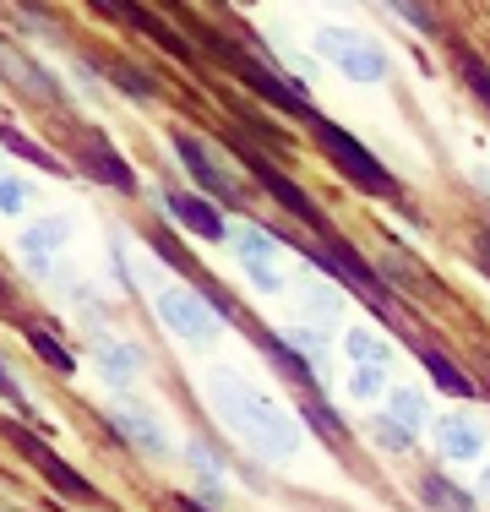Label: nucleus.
Returning a JSON list of instances; mask_svg holds the SVG:
<instances>
[{"label":"nucleus","mask_w":490,"mask_h":512,"mask_svg":"<svg viewBox=\"0 0 490 512\" xmlns=\"http://www.w3.org/2000/svg\"><path fill=\"white\" fill-rule=\"evenodd\" d=\"M311 131H316V148L333 158V164H338V169H343V175H349L360 191H371V197H398V180H392L387 169H382V158L365 153V148H360V142H354L343 126H333L327 115H311Z\"/></svg>","instance_id":"1"},{"label":"nucleus","mask_w":490,"mask_h":512,"mask_svg":"<svg viewBox=\"0 0 490 512\" xmlns=\"http://www.w3.org/2000/svg\"><path fill=\"white\" fill-rule=\"evenodd\" d=\"M240 158H245V164H251V175H256V180H262V191H267V197H278V202H284V207H289V213H294V218H300V224H305V229H316V235H322V240H327V218H322V213H316V202H311V197H305V191H300V186H294V180H289V175H278V169H273V164H267V158H262V153H251V148H240Z\"/></svg>","instance_id":"2"},{"label":"nucleus","mask_w":490,"mask_h":512,"mask_svg":"<svg viewBox=\"0 0 490 512\" xmlns=\"http://www.w3.org/2000/svg\"><path fill=\"white\" fill-rule=\"evenodd\" d=\"M311 262H316V267H327V273H338L343 284H354L360 295H371V306H376V311H392V295H387V284H382V278H376L371 267H365L360 256L349 251V246H338V240H322Z\"/></svg>","instance_id":"3"},{"label":"nucleus","mask_w":490,"mask_h":512,"mask_svg":"<svg viewBox=\"0 0 490 512\" xmlns=\"http://www.w3.org/2000/svg\"><path fill=\"white\" fill-rule=\"evenodd\" d=\"M17 447H22V453H28L33 463H39V469H44V480L49 485H55V491L60 496H71V502H98V491H93V485L88 480H82V474L77 469H71V463H60L55 453H49V447L44 442H33V436L28 431H17Z\"/></svg>","instance_id":"4"},{"label":"nucleus","mask_w":490,"mask_h":512,"mask_svg":"<svg viewBox=\"0 0 490 512\" xmlns=\"http://www.w3.org/2000/svg\"><path fill=\"white\" fill-rule=\"evenodd\" d=\"M77 158H82V169H88L93 180H104V186H115V191H137V175L126 169V158H120L115 148H109L104 137H93V131H82V142H77Z\"/></svg>","instance_id":"5"},{"label":"nucleus","mask_w":490,"mask_h":512,"mask_svg":"<svg viewBox=\"0 0 490 512\" xmlns=\"http://www.w3.org/2000/svg\"><path fill=\"white\" fill-rule=\"evenodd\" d=\"M245 82H251V88L262 93V99H273L278 109H284V115H300V120H311V115H316V109L305 104V93L294 88L289 77H278L273 66H256V60H245Z\"/></svg>","instance_id":"6"},{"label":"nucleus","mask_w":490,"mask_h":512,"mask_svg":"<svg viewBox=\"0 0 490 512\" xmlns=\"http://www.w3.org/2000/svg\"><path fill=\"white\" fill-rule=\"evenodd\" d=\"M175 153H180V158H186V164H191V175H196V180H202V186H207V191H213V197H224V202H229V197H240V186H235V180H224V175H218V164H213V153H207V148H202V142H196V137H191V131H175Z\"/></svg>","instance_id":"7"},{"label":"nucleus","mask_w":490,"mask_h":512,"mask_svg":"<svg viewBox=\"0 0 490 512\" xmlns=\"http://www.w3.org/2000/svg\"><path fill=\"white\" fill-rule=\"evenodd\" d=\"M169 213H175V224L196 229L202 240H224V218H218V207L207 197H186V191H169Z\"/></svg>","instance_id":"8"},{"label":"nucleus","mask_w":490,"mask_h":512,"mask_svg":"<svg viewBox=\"0 0 490 512\" xmlns=\"http://www.w3.org/2000/svg\"><path fill=\"white\" fill-rule=\"evenodd\" d=\"M93 6H98V11H109V17H120V22H131V28H142V33H147V39H158V44H164V50H175V55H186V44H180V39H175V33H169V28H164V22H158V17H153V11H142V6H137V0H93Z\"/></svg>","instance_id":"9"},{"label":"nucleus","mask_w":490,"mask_h":512,"mask_svg":"<svg viewBox=\"0 0 490 512\" xmlns=\"http://www.w3.org/2000/svg\"><path fill=\"white\" fill-rule=\"evenodd\" d=\"M322 50L338 60V66H349L354 77H382V55H371V50H360V44L349 39V33H322Z\"/></svg>","instance_id":"10"},{"label":"nucleus","mask_w":490,"mask_h":512,"mask_svg":"<svg viewBox=\"0 0 490 512\" xmlns=\"http://www.w3.org/2000/svg\"><path fill=\"white\" fill-rule=\"evenodd\" d=\"M420 360H425V371H431L436 382H441V393H452V398H474V382H469V376H463L447 355H436V349H420Z\"/></svg>","instance_id":"11"},{"label":"nucleus","mask_w":490,"mask_h":512,"mask_svg":"<svg viewBox=\"0 0 490 512\" xmlns=\"http://www.w3.org/2000/svg\"><path fill=\"white\" fill-rule=\"evenodd\" d=\"M33 344H39V355H44L49 365H60V371H71V355H66V349H60L49 333H33Z\"/></svg>","instance_id":"12"},{"label":"nucleus","mask_w":490,"mask_h":512,"mask_svg":"<svg viewBox=\"0 0 490 512\" xmlns=\"http://www.w3.org/2000/svg\"><path fill=\"white\" fill-rule=\"evenodd\" d=\"M180 512H202V507H196V502H186V496H180V502H175Z\"/></svg>","instance_id":"13"}]
</instances>
